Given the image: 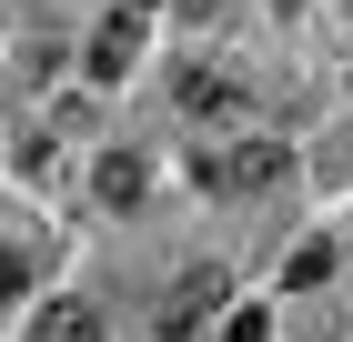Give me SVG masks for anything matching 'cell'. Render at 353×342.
I'll list each match as a JSON object with an SVG mask.
<instances>
[{
  "label": "cell",
  "mask_w": 353,
  "mask_h": 342,
  "mask_svg": "<svg viewBox=\"0 0 353 342\" xmlns=\"http://www.w3.org/2000/svg\"><path fill=\"white\" fill-rule=\"evenodd\" d=\"M172 101H182V121H202V131H263V101H252V81H232V71H212V61H182L172 71Z\"/></svg>",
  "instance_id": "cell-1"
},
{
  "label": "cell",
  "mask_w": 353,
  "mask_h": 342,
  "mask_svg": "<svg viewBox=\"0 0 353 342\" xmlns=\"http://www.w3.org/2000/svg\"><path fill=\"white\" fill-rule=\"evenodd\" d=\"M283 171H293V151L272 131H232V151H192V182L202 191H272Z\"/></svg>",
  "instance_id": "cell-2"
},
{
  "label": "cell",
  "mask_w": 353,
  "mask_h": 342,
  "mask_svg": "<svg viewBox=\"0 0 353 342\" xmlns=\"http://www.w3.org/2000/svg\"><path fill=\"white\" fill-rule=\"evenodd\" d=\"M132 61H141V10H111V21L91 30V61H81V71L91 81H121Z\"/></svg>",
  "instance_id": "cell-3"
},
{
  "label": "cell",
  "mask_w": 353,
  "mask_h": 342,
  "mask_svg": "<svg viewBox=\"0 0 353 342\" xmlns=\"http://www.w3.org/2000/svg\"><path fill=\"white\" fill-rule=\"evenodd\" d=\"M222 262H202V272H182V282H172V302H162V332H192V322L202 312H222Z\"/></svg>",
  "instance_id": "cell-4"
},
{
  "label": "cell",
  "mask_w": 353,
  "mask_h": 342,
  "mask_svg": "<svg viewBox=\"0 0 353 342\" xmlns=\"http://www.w3.org/2000/svg\"><path fill=\"white\" fill-rule=\"evenodd\" d=\"M30 342H101V312H91V302H41Z\"/></svg>",
  "instance_id": "cell-5"
},
{
  "label": "cell",
  "mask_w": 353,
  "mask_h": 342,
  "mask_svg": "<svg viewBox=\"0 0 353 342\" xmlns=\"http://www.w3.org/2000/svg\"><path fill=\"white\" fill-rule=\"evenodd\" d=\"M91 191H101L111 211H132V202H141V161H132V151H111L101 171H91Z\"/></svg>",
  "instance_id": "cell-6"
},
{
  "label": "cell",
  "mask_w": 353,
  "mask_h": 342,
  "mask_svg": "<svg viewBox=\"0 0 353 342\" xmlns=\"http://www.w3.org/2000/svg\"><path fill=\"white\" fill-rule=\"evenodd\" d=\"M283 282H293V292H313V282H333V242H303L293 262H283Z\"/></svg>",
  "instance_id": "cell-7"
},
{
  "label": "cell",
  "mask_w": 353,
  "mask_h": 342,
  "mask_svg": "<svg viewBox=\"0 0 353 342\" xmlns=\"http://www.w3.org/2000/svg\"><path fill=\"white\" fill-rule=\"evenodd\" d=\"M10 292H21V262H10V252H0V302H10Z\"/></svg>",
  "instance_id": "cell-8"
},
{
  "label": "cell",
  "mask_w": 353,
  "mask_h": 342,
  "mask_svg": "<svg viewBox=\"0 0 353 342\" xmlns=\"http://www.w3.org/2000/svg\"><path fill=\"white\" fill-rule=\"evenodd\" d=\"M272 10H303V0H272Z\"/></svg>",
  "instance_id": "cell-9"
},
{
  "label": "cell",
  "mask_w": 353,
  "mask_h": 342,
  "mask_svg": "<svg viewBox=\"0 0 353 342\" xmlns=\"http://www.w3.org/2000/svg\"><path fill=\"white\" fill-rule=\"evenodd\" d=\"M132 10H152V0H132Z\"/></svg>",
  "instance_id": "cell-10"
}]
</instances>
